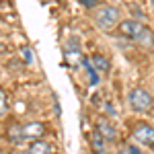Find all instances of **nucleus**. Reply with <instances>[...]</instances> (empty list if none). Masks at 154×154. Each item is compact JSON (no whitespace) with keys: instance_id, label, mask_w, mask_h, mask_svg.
Wrapping results in <instances>:
<instances>
[{"instance_id":"f257e3e1","label":"nucleus","mask_w":154,"mask_h":154,"mask_svg":"<svg viewBox=\"0 0 154 154\" xmlns=\"http://www.w3.org/2000/svg\"><path fill=\"white\" fill-rule=\"evenodd\" d=\"M119 31H121V35L138 41L140 45H146V48H152L154 45V33L146 25L138 23V21H134V19H128V21L119 23Z\"/></svg>"},{"instance_id":"f03ea898","label":"nucleus","mask_w":154,"mask_h":154,"mask_svg":"<svg viewBox=\"0 0 154 154\" xmlns=\"http://www.w3.org/2000/svg\"><path fill=\"white\" fill-rule=\"evenodd\" d=\"M95 23L103 31H111L119 23V11L115 6H99L95 11Z\"/></svg>"},{"instance_id":"7ed1b4c3","label":"nucleus","mask_w":154,"mask_h":154,"mask_svg":"<svg viewBox=\"0 0 154 154\" xmlns=\"http://www.w3.org/2000/svg\"><path fill=\"white\" fill-rule=\"evenodd\" d=\"M130 105L134 111H138V113H146V111H150L154 105V99L152 95L146 91V88H131L130 93Z\"/></svg>"},{"instance_id":"20e7f679","label":"nucleus","mask_w":154,"mask_h":154,"mask_svg":"<svg viewBox=\"0 0 154 154\" xmlns=\"http://www.w3.org/2000/svg\"><path fill=\"white\" fill-rule=\"evenodd\" d=\"M12 134L17 136L14 140H39V138L45 134V128H43V123H39V121H29V123H25V125H19V128L11 130V136Z\"/></svg>"},{"instance_id":"39448f33","label":"nucleus","mask_w":154,"mask_h":154,"mask_svg":"<svg viewBox=\"0 0 154 154\" xmlns=\"http://www.w3.org/2000/svg\"><path fill=\"white\" fill-rule=\"evenodd\" d=\"M134 138L144 146H154V128L142 121L134 128Z\"/></svg>"},{"instance_id":"423d86ee","label":"nucleus","mask_w":154,"mask_h":154,"mask_svg":"<svg viewBox=\"0 0 154 154\" xmlns=\"http://www.w3.org/2000/svg\"><path fill=\"white\" fill-rule=\"evenodd\" d=\"M97 131L105 138V142H113V140L117 138L115 128H113L111 121H107V119H99V123H97Z\"/></svg>"},{"instance_id":"0eeeda50","label":"nucleus","mask_w":154,"mask_h":154,"mask_svg":"<svg viewBox=\"0 0 154 154\" xmlns=\"http://www.w3.org/2000/svg\"><path fill=\"white\" fill-rule=\"evenodd\" d=\"M91 66H93V68H95L97 72H101V74L109 72V68H111L109 60H107L105 56H101V54H95V56L91 58Z\"/></svg>"},{"instance_id":"6e6552de","label":"nucleus","mask_w":154,"mask_h":154,"mask_svg":"<svg viewBox=\"0 0 154 154\" xmlns=\"http://www.w3.org/2000/svg\"><path fill=\"white\" fill-rule=\"evenodd\" d=\"M31 154H51V146L45 140H33V144L29 146Z\"/></svg>"},{"instance_id":"1a4fd4ad","label":"nucleus","mask_w":154,"mask_h":154,"mask_svg":"<svg viewBox=\"0 0 154 154\" xmlns=\"http://www.w3.org/2000/svg\"><path fill=\"white\" fill-rule=\"evenodd\" d=\"M66 62H68L70 66L82 64L84 60H82V56H80V49H68V51H66Z\"/></svg>"},{"instance_id":"9d476101","label":"nucleus","mask_w":154,"mask_h":154,"mask_svg":"<svg viewBox=\"0 0 154 154\" xmlns=\"http://www.w3.org/2000/svg\"><path fill=\"white\" fill-rule=\"evenodd\" d=\"M93 150L97 154H105V138L97 131L95 136H93Z\"/></svg>"},{"instance_id":"9b49d317","label":"nucleus","mask_w":154,"mask_h":154,"mask_svg":"<svg viewBox=\"0 0 154 154\" xmlns=\"http://www.w3.org/2000/svg\"><path fill=\"white\" fill-rule=\"evenodd\" d=\"M21 54H23V60L27 62V64H33V49H29V48H23L21 49Z\"/></svg>"},{"instance_id":"f8f14e48","label":"nucleus","mask_w":154,"mask_h":154,"mask_svg":"<svg viewBox=\"0 0 154 154\" xmlns=\"http://www.w3.org/2000/svg\"><path fill=\"white\" fill-rule=\"evenodd\" d=\"M6 113V99H4V93L0 91V117Z\"/></svg>"},{"instance_id":"ddd939ff","label":"nucleus","mask_w":154,"mask_h":154,"mask_svg":"<svg viewBox=\"0 0 154 154\" xmlns=\"http://www.w3.org/2000/svg\"><path fill=\"white\" fill-rule=\"evenodd\" d=\"M97 2H99V0H80V4H82V6H86V8H95Z\"/></svg>"},{"instance_id":"4468645a","label":"nucleus","mask_w":154,"mask_h":154,"mask_svg":"<svg viewBox=\"0 0 154 154\" xmlns=\"http://www.w3.org/2000/svg\"><path fill=\"white\" fill-rule=\"evenodd\" d=\"M128 150H130V154H142L138 148H136V146H128Z\"/></svg>"},{"instance_id":"2eb2a0df","label":"nucleus","mask_w":154,"mask_h":154,"mask_svg":"<svg viewBox=\"0 0 154 154\" xmlns=\"http://www.w3.org/2000/svg\"><path fill=\"white\" fill-rule=\"evenodd\" d=\"M115 154H130V150H119V152H115Z\"/></svg>"},{"instance_id":"dca6fc26","label":"nucleus","mask_w":154,"mask_h":154,"mask_svg":"<svg viewBox=\"0 0 154 154\" xmlns=\"http://www.w3.org/2000/svg\"><path fill=\"white\" fill-rule=\"evenodd\" d=\"M19 154H31V152H29V150H27V152H19Z\"/></svg>"},{"instance_id":"f3484780","label":"nucleus","mask_w":154,"mask_h":154,"mask_svg":"<svg viewBox=\"0 0 154 154\" xmlns=\"http://www.w3.org/2000/svg\"><path fill=\"white\" fill-rule=\"evenodd\" d=\"M152 4H154V0H152Z\"/></svg>"}]
</instances>
